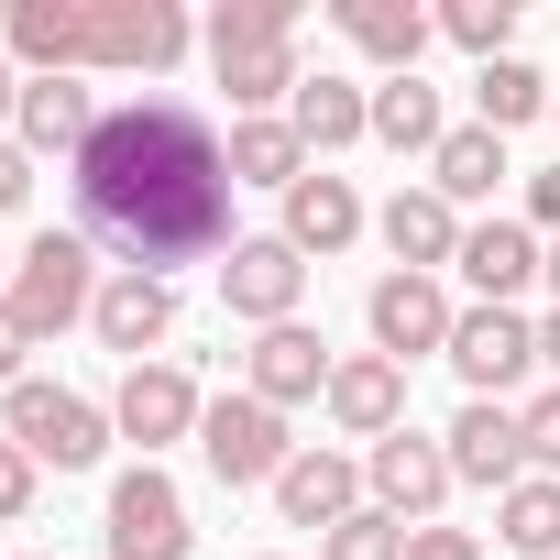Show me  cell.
I'll use <instances>...</instances> for the list:
<instances>
[{
    "label": "cell",
    "instance_id": "7a4b0ae2",
    "mask_svg": "<svg viewBox=\"0 0 560 560\" xmlns=\"http://www.w3.org/2000/svg\"><path fill=\"white\" fill-rule=\"evenodd\" d=\"M287 0H242V12H220L209 23V45H220V89L253 110V100H275V89H298V67H287Z\"/></svg>",
    "mask_w": 560,
    "mask_h": 560
},
{
    "label": "cell",
    "instance_id": "2e32d148",
    "mask_svg": "<svg viewBox=\"0 0 560 560\" xmlns=\"http://www.w3.org/2000/svg\"><path fill=\"white\" fill-rule=\"evenodd\" d=\"M253 396L264 407H287V396H330V352H319V330H264L253 341Z\"/></svg>",
    "mask_w": 560,
    "mask_h": 560
},
{
    "label": "cell",
    "instance_id": "4fadbf2b",
    "mask_svg": "<svg viewBox=\"0 0 560 560\" xmlns=\"http://www.w3.org/2000/svg\"><path fill=\"white\" fill-rule=\"evenodd\" d=\"M198 418H209V407H198V385H187L176 363H132V374H121V429H132L143 451H154V440H187Z\"/></svg>",
    "mask_w": 560,
    "mask_h": 560
},
{
    "label": "cell",
    "instance_id": "e0dca14e",
    "mask_svg": "<svg viewBox=\"0 0 560 560\" xmlns=\"http://www.w3.org/2000/svg\"><path fill=\"white\" fill-rule=\"evenodd\" d=\"M538 264H549V253H538L516 220H483V231H462V275H472V298H483V308H505V298L527 287Z\"/></svg>",
    "mask_w": 560,
    "mask_h": 560
},
{
    "label": "cell",
    "instance_id": "4dcf8cb0",
    "mask_svg": "<svg viewBox=\"0 0 560 560\" xmlns=\"http://www.w3.org/2000/svg\"><path fill=\"white\" fill-rule=\"evenodd\" d=\"M330 560H407V527L396 516H341L330 527Z\"/></svg>",
    "mask_w": 560,
    "mask_h": 560
},
{
    "label": "cell",
    "instance_id": "3957f363",
    "mask_svg": "<svg viewBox=\"0 0 560 560\" xmlns=\"http://www.w3.org/2000/svg\"><path fill=\"white\" fill-rule=\"evenodd\" d=\"M12 308H23V330H67L78 308H100V287H89V231H45V242L12 264Z\"/></svg>",
    "mask_w": 560,
    "mask_h": 560
},
{
    "label": "cell",
    "instance_id": "30bf717a",
    "mask_svg": "<svg viewBox=\"0 0 560 560\" xmlns=\"http://www.w3.org/2000/svg\"><path fill=\"white\" fill-rule=\"evenodd\" d=\"M374 341H385V363L451 352V298L429 287V275H385V287H374Z\"/></svg>",
    "mask_w": 560,
    "mask_h": 560
},
{
    "label": "cell",
    "instance_id": "5bb4252c",
    "mask_svg": "<svg viewBox=\"0 0 560 560\" xmlns=\"http://www.w3.org/2000/svg\"><path fill=\"white\" fill-rule=\"evenodd\" d=\"M451 483H462V472H451V451H429V440H407V429H396V440H374V494H385V516H396V527H407V516H429Z\"/></svg>",
    "mask_w": 560,
    "mask_h": 560
},
{
    "label": "cell",
    "instance_id": "8fae6325",
    "mask_svg": "<svg viewBox=\"0 0 560 560\" xmlns=\"http://www.w3.org/2000/svg\"><path fill=\"white\" fill-rule=\"evenodd\" d=\"M451 472H462V483H505V494H516V472H527V429H516L494 396H472V407L451 418Z\"/></svg>",
    "mask_w": 560,
    "mask_h": 560
},
{
    "label": "cell",
    "instance_id": "603a6c76",
    "mask_svg": "<svg viewBox=\"0 0 560 560\" xmlns=\"http://www.w3.org/2000/svg\"><path fill=\"white\" fill-rule=\"evenodd\" d=\"M12 45H23L45 78H67V67L89 56V0H23V12H12Z\"/></svg>",
    "mask_w": 560,
    "mask_h": 560
},
{
    "label": "cell",
    "instance_id": "836d02e7",
    "mask_svg": "<svg viewBox=\"0 0 560 560\" xmlns=\"http://www.w3.org/2000/svg\"><path fill=\"white\" fill-rule=\"evenodd\" d=\"M407 560H483L462 527H407Z\"/></svg>",
    "mask_w": 560,
    "mask_h": 560
},
{
    "label": "cell",
    "instance_id": "f546056e",
    "mask_svg": "<svg viewBox=\"0 0 560 560\" xmlns=\"http://www.w3.org/2000/svg\"><path fill=\"white\" fill-rule=\"evenodd\" d=\"M440 23H451V45H472V56L494 67V45L516 34V0H451V12H440Z\"/></svg>",
    "mask_w": 560,
    "mask_h": 560
},
{
    "label": "cell",
    "instance_id": "d6986e66",
    "mask_svg": "<svg viewBox=\"0 0 560 560\" xmlns=\"http://www.w3.org/2000/svg\"><path fill=\"white\" fill-rule=\"evenodd\" d=\"M275 505H287L298 527H341L352 516V462L341 451H298L287 472H275Z\"/></svg>",
    "mask_w": 560,
    "mask_h": 560
},
{
    "label": "cell",
    "instance_id": "9a60e30c",
    "mask_svg": "<svg viewBox=\"0 0 560 560\" xmlns=\"http://www.w3.org/2000/svg\"><path fill=\"white\" fill-rule=\"evenodd\" d=\"M385 242H396V264H407V275L462 264V220H451V198H440V187H396V198H385Z\"/></svg>",
    "mask_w": 560,
    "mask_h": 560
},
{
    "label": "cell",
    "instance_id": "f1b7e54d",
    "mask_svg": "<svg viewBox=\"0 0 560 560\" xmlns=\"http://www.w3.org/2000/svg\"><path fill=\"white\" fill-rule=\"evenodd\" d=\"M505 549H527V560L560 549V483H516L505 494Z\"/></svg>",
    "mask_w": 560,
    "mask_h": 560
},
{
    "label": "cell",
    "instance_id": "52a82bcc",
    "mask_svg": "<svg viewBox=\"0 0 560 560\" xmlns=\"http://www.w3.org/2000/svg\"><path fill=\"white\" fill-rule=\"evenodd\" d=\"M187 56V12L165 0H89V67H176Z\"/></svg>",
    "mask_w": 560,
    "mask_h": 560
},
{
    "label": "cell",
    "instance_id": "cb8c5ba5",
    "mask_svg": "<svg viewBox=\"0 0 560 560\" xmlns=\"http://www.w3.org/2000/svg\"><path fill=\"white\" fill-rule=\"evenodd\" d=\"M429 165H440L429 187H440V198L462 209V198H494V176H505V143H494V132L472 121V132H440V154H429Z\"/></svg>",
    "mask_w": 560,
    "mask_h": 560
},
{
    "label": "cell",
    "instance_id": "277c9868",
    "mask_svg": "<svg viewBox=\"0 0 560 560\" xmlns=\"http://www.w3.org/2000/svg\"><path fill=\"white\" fill-rule=\"evenodd\" d=\"M198 451H209V472L220 483H275L298 451H287V418H275L264 396H220L209 418H198Z\"/></svg>",
    "mask_w": 560,
    "mask_h": 560
},
{
    "label": "cell",
    "instance_id": "9c48e42d",
    "mask_svg": "<svg viewBox=\"0 0 560 560\" xmlns=\"http://www.w3.org/2000/svg\"><path fill=\"white\" fill-rule=\"evenodd\" d=\"M220 287H231V308H242V319L287 330V308H298V287H308V264H298V242H231Z\"/></svg>",
    "mask_w": 560,
    "mask_h": 560
},
{
    "label": "cell",
    "instance_id": "8d00e7d4",
    "mask_svg": "<svg viewBox=\"0 0 560 560\" xmlns=\"http://www.w3.org/2000/svg\"><path fill=\"white\" fill-rule=\"evenodd\" d=\"M527 209H538V220H549V231H560V165H549V176H538V187H527Z\"/></svg>",
    "mask_w": 560,
    "mask_h": 560
},
{
    "label": "cell",
    "instance_id": "7402d4cb",
    "mask_svg": "<svg viewBox=\"0 0 560 560\" xmlns=\"http://www.w3.org/2000/svg\"><path fill=\"white\" fill-rule=\"evenodd\" d=\"M341 34L374 56V67H396V78H418V45H429V12L418 0H352L341 12Z\"/></svg>",
    "mask_w": 560,
    "mask_h": 560
},
{
    "label": "cell",
    "instance_id": "83f0119b",
    "mask_svg": "<svg viewBox=\"0 0 560 560\" xmlns=\"http://www.w3.org/2000/svg\"><path fill=\"white\" fill-rule=\"evenodd\" d=\"M472 100H483V132H516V121H538V67L494 56V67L472 78Z\"/></svg>",
    "mask_w": 560,
    "mask_h": 560
},
{
    "label": "cell",
    "instance_id": "d590c367",
    "mask_svg": "<svg viewBox=\"0 0 560 560\" xmlns=\"http://www.w3.org/2000/svg\"><path fill=\"white\" fill-rule=\"evenodd\" d=\"M23 352H34V330H23V308H0V374L23 385Z\"/></svg>",
    "mask_w": 560,
    "mask_h": 560
},
{
    "label": "cell",
    "instance_id": "8992f818",
    "mask_svg": "<svg viewBox=\"0 0 560 560\" xmlns=\"http://www.w3.org/2000/svg\"><path fill=\"white\" fill-rule=\"evenodd\" d=\"M187 538H198V527H187V505H176V483H165L154 462L110 483V549H121V560H187Z\"/></svg>",
    "mask_w": 560,
    "mask_h": 560
},
{
    "label": "cell",
    "instance_id": "d4e9b609",
    "mask_svg": "<svg viewBox=\"0 0 560 560\" xmlns=\"http://www.w3.org/2000/svg\"><path fill=\"white\" fill-rule=\"evenodd\" d=\"M352 132H374V100L341 78H298V143H352Z\"/></svg>",
    "mask_w": 560,
    "mask_h": 560
},
{
    "label": "cell",
    "instance_id": "4316f807",
    "mask_svg": "<svg viewBox=\"0 0 560 560\" xmlns=\"http://www.w3.org/2000/svg\"><path fill=\"white\" fill-rule=\"evenodd\" d=\"M374 132H385L396 154H440V100H429L418 78H385V89H374Z\"/></svg>",
    "mask_w": 560,
    "mask_h": 560
},
{
    "label": "cell",
    "instance_id": "484cf974",
    "mask_svg": "<svg viewBox=\"0 0 560 560\" xmlns=\"http://www.w3.org/2000/svg\"><path fill=\"white\" fill-rule=\"evenodd\" d=\"M298 154H308L298 121H242V132H231V176H242V187H298Z\"/></svg>",
    "mask_w": 560,
    "mask_h": 560
},
{
    "label": "cell",
    "instance_id": "d6a6232c",
    "mask_svg": "<svg viewBox=\"0 0 560 560\" xmlns=\"http://www.w3.org/2000/svg\"><path fill=\"white\" fill-rule=\"evenodd\" d=\"M516 429H527V462H549V472H560V385H549V396H538Z\"/></svg>",
    "mask_w": 560,
    "mask_h": 560
},
{
    "label": "cell",
    "instance_id": "44dd1931",
    "mask_svg": "<svg viewBox=\"0 0 560 560\" xmlns=\"http://www.w3.org/2000/svg\"><path fill=\"white\" fill-rule=\"evenodd\" d=\"M352 231H363V198H352L341 176H298V187H287V242H298V253H341Z\"/></svg>",
    "mask_w": 560,
    "mask_h": 560
},
{
    "label": "cell",
    "instance_id": "ba28073f",
    "mask_svg": "<svg viewBox=\"0 0 560 560\" xmlns=\"http://www.w3.org/2000/svg\"><path fill=\"white\" fill-rule=\"evenodd\" d=\"M451 363H462L472 396H505V385L538 363V330H527L516 308H472V319H451Z\"/></svg>",
    "mask_w": 560,
    "mask_h": 560
},
{
    "label": "cell",
    "instance_id": "ab89813d",
    "mask_svg": "<svg viewBox=\"0 0 560 560\" xmlns=\"http://www.w3.org/2000/svg\"><path fill=\"white\" fill-rule=\"evenodd\" d=\"M0 100H12V67H0Z\"/></svg>",
    "mask_w": 560,
    "mask_h": 560
},
{
    "label": "cell",
    "instance_id": "5b68a950",
    "mask_svg": "<svg viewBox=\"0 0 560 560\" xmlns=\"http://www.w3.org/2000/svg\"><path fill=\"white\" fill-rule=\"evenodd\" d=\"M12 440H23L34 462H56V472H89V462L110 451V440H100V407L67 396V385H34V374L12 385Z\"/></svg>",
    "mask_w": 560,
    "mask_h": 560
},
{
    "label": "cell",
    "instance_id": "ac0fdd59",
    "mask_svg": "<svg viewBox=\"0 0 560 560\" xmlns=\"http://www.w3.org/2000/svg\"><path fill=\"white\" fill-rule=\"evenodd\" d=\"M89 319H100V341H110V352H132V363H143V341H165V330H176V298L154 287V275H110Z\"/></svg>",
    "mask_w": 560,
    "mask_h": 560
},
{
    "label": "cell",
    "instance_id": "e575fe53",
    "mask_svg": "<svg viewBox=\"0 0 560 560\" xmlns=\"http://www.w3.org/2000/svg\"><path fill=\"white\" fill-rule=\"evenodd\" d=\"M23 187H34V154H23V143H0V209H23Z\"/></svg>",
    "mask_w": 560,
    "mask_h": 560
},
{
    "label": "cell",
    "instance_id": "6da1fadb",
    "mask_svg": "<svg viewBox=\"0 0 560 560\" xmlns=\"http://www.w3.org/2000/svg\"><path fill=\"white\" fill-rule=\"evenodd\" d=\"M78 231L110 242L121 275L165 287V264H198L231 242V154L187 100H121L78 143Z\"/></svg>",
    "mask_w": 560,
    "mask_h": 560
},
{
    "label": "cell",
    "instance_id": "74e56055",
    "mask_svg": "<svg viewBox=\"0 0 560 560\" xmlns=\"http://www.w3.org/2000/svg\"><path fill=\"white\" fill-rule=\"evenodd\" d=\"M538 363H560V319H549V330H538Z\"/></svg>",
    "mask_w": 560,
    "mask_h": 560
},
{
    "label": "cell",
    "instance_id": "f35d334b",
    "mask_svg": "<svg viewBox=\"0 0 560 560\" xmlns=\"http://www.w3.org/2000/svg\"><path fill=\"white\" fill-rule=\"evenodd\" d=\"M549 287H560V242H549Z\"/></svg>",
    "mask_w": 560,
    "mask_h": 560
},
{
    "label": "cell",
    "instance_id": "ffe728a7",
    "mask_svg": "<svg viewBox=\"0 0 560 560\" xmlns=\"http://www.w3.org/2000/svg\"><path fill=\"white\" fill-rule=\"evenodd\" d=\"M89 132H100V110H89L78 78H34V89H23V143H34V154H67V165H78Z\"/></svg>",
    "mask_w": 560,
    "mask_h": 560
},
{
    "label": "cell",
    "instance_id": "7c38bea8",
    "mask_svg": "<svg viewBox=\"0 0 560 560\" xmlns=\"http://www.w3.org/2000/svg\"><path fill=\"white\" fill-rule=\"evenodd\" d=\"M396 407H407V363L363 352V363H330V418L352 440H396Z\"/></svg>",
    "mask_w": 560,
    "mask_h": 560
},
{
    "label": "cell",
    "instance_id": "1f68e13d",
    "mask_svg": "<svg viewBox=\"0 0 560 560\" xmlns=\"http://www.w3.org/2000/svg\"><path fill=\"white\" fill-rule=\"evenodd\" d=\"M23 505H34V451H23V440H0V527H12Z\"/></svg>",
    "mask_w": 560,
    "mask_h": 560
}]
</instances>
